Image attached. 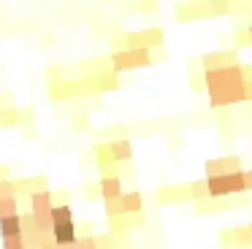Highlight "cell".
I'll return each mask as SVG.
<instances>
[{
  "instance_id": "obj_36",
  "label": "cell",
  "mask_w": 252,
  "mask_h": 249,
  "mask_svg": "<svg viewBox=\"0 0 252 249\" xmlns=\"http://www.w3.org/2000/svg\"><path fill=\"white\" fill-rule=\"evenodd\" d=\"M244 187L252 189V168H250V171H244Z\"/></svg>"
},
{
  "instance_id": "obj_2",
  "label": "cell",
  "mask_w": 252,
  "mask_h": 249,
  "mask_svg": "<svg viewBox=\"0 0 252 249\" xmlns=\"http://www.w3.org/2000/svg\"><path fill=\"white\" fill-rule=\"evenodd\" d=\"M233 62H239V52H236V49L209 52V54H203V57H201L203 70H217V68H222V65H233Z\"/></svg>"
},
{
  "instance_id": "obj_16",
  "label": "cell",
  "mask_w": 252,
  "mask_h": 249,
  "mask_svg": "<svg viewBox=\"0 0 252 249\" xmlns=\"http://www.w3.org/2000/svg\"><path fill=\"white\" fill-rule=\"evenodd\" d=\"M127 52H130V62H133V68H147V65L152 62V49H147V46L127 49Z\"/></svg>"
},
{
  "instance_id": "obj_38",
  "label": "cell",
  "mask_w": 252,
  "mask_h": 249,
  "mask_svg": "<svg viewBox=\"0 0 252 249\" xmlns=\"http://www.w3.org/2000/svg\"><path fill=\"white\" fill-rule=\"evenodd\" d=\"M244 92H247V100H252V81H247V84H244Z\"/></svg>"
},
{
  "instance_id": "obj_30",
  "label": "cell",
  "mask_w": 252,
  "mask_h": 249,
  "mask_svg": "<svg viewBox=\"0 0 252 249\" xmlns=\"http://www.w3.org/2000/svg\"><path fill=\"white\" fill-rule=\"evenodd\" d=\"M73 127H76V130L90 127V117H87V114H76V122H73Z\"/></svg>"
},
{
  "instance_id": "obj_8",
  "label": "cell",
  "mask_w": 252,
  "mask_h": 249,
  "mask_svg": "<svg viewBox=\"0 0 252 249\" xmlns=\"http://www.w3.org/2000/svg\"><path fill=\"white\" fill-rule=\"evenodd\" d=\"M160 203H185V200H190V195H187V184H179V187H160L158 192Z\"/></svg>"
},
{
  "instance_id": "obj_5",
  "label": "cell",
  "mask_w": 252,
  "mask_h": 249,
  "mask_svg": "<svg viewBox=\"0 0 252 249\" xmlns=\"http://www.w3.org/2000/svg\"><path fill=\"white\" fill-rule=\"evenodd\" d=\"M79 238L76 233V222H60V225H52V241L57 247H65V244H73Z\"/></svg>"
},
{
  "instance_id": "obj_24",
  "label": "cell",
  "mask_w": 252,
  "mask_h": 249,
  "mask_svg": "<svg viewBox=\"0 0 252 249\" xmlns=\"http://www.w3.org/2000/svg\"><path fill=\"white\" fill-rule=\"evenodd\" d=\"M222 160H225V173L241 171V157L239 155H228V157H222Z\"/></svg>"
},
{
  "instance_id": "obj_11",
  "label": "cell",
  "mask_w": 252,
  "mask_h": 249,
  "mask_svg": "<svg viewBox=\"0 0 252 249\" xmlns=\"http://www.w3.org/2000/svg\"><path fill=\"white\" fill-rule=\"evenodd\" d=\"M22 236V214H11L0 219V238Z\"/></svg>"
},
{
  "instance_id": "obj_29",
  "label": "cell",
  "mask_w": 252,
  "mask_h": 249,
  "mask_svg": "<svg viewBox=\"0 0 252 249\" xmlns=\"http://www.w3.org/2000/svg\"><path fill=\"white\" fill-rule=\"evenodd\" d=\"M19 114H22V124H30L35 119V108L33 106H25V108H19Z\"/></svg>"
},
{
  "instance_id": "obj_27",
  "label": "cell",
  "mask_w": 252,
  "mask_h": 249,
  "mask_svg": "<svg viewBox=\"0 0 252 249\" xmlns=\"http://www.w3.org/2000/svg\"><path fill=\"white\" fill-rule=\"evenodd\" d=\"M233 46H236V52H239V49H244V46H250V35H247V30H236Z\"/></svg>"
},
{
  "instance_id": "obj_42",
  "label": "cell",
  "mask_w": 252,
  "mask_h": 249,
  "mask_svg": "<svg viewBox=\"0 0 252 249\" xmlns=\"http://www.w3.org/2000/svg\"><path fill=\"white\" fill-rule=\"evenodd\" d=\"M195 3H203V0H195Z\"/></svg>"
},
{
  "instance_id": "obj_32",
  "label": "cell",
  "mask_w": 252,
  "mask_h": 249,
  "mask_svg": "<svg viewBox=\"0 0 252 249\" xmlns=\"http://www.w3.org/2000/svg\"><path fill=\"white\" fill-rule=\"evenodd\" d=\"M138 5H141L144 11H155L158 8V0H138Z\"/></svg>"
},
{
  "instance_id": "obj_15",
  "label": "cell",
  "mask_w": 252,
  "mask_h": 249,
  "mask_svg": "<svg viewBox=\"0 0 252 249\" xmlns=\"http://www.w3.org/2000/svg\"><path fill=\"white\" fill-rule=\"evenodd\" d=\"M203 11H206V16H228L230 3L228 0H203Z\"/></svg>"
},
{
  "instance_id": "obj_25",
  "label": "cell",
  "mask_w": 252,
  "mask_h": 249,
  "mask_svg": "<svg viewBox=\"0 0 252 249\" xmlns=\"http://www.w3.org/2000/svg\"><path fill=\"white\" fill-rule=\"evenodd\" d=\"M76 249H98V238L95 236H79L76 238Z\"/></svg>"
},
{
  "instance_id": "obj_33",
  "label": "cell",
  "mask_w": 252,
  "mask_h": 249,
  "mask_svg": "<svg viewBox=\"0 0 252 249\" xmlns=\"http://www.w3.org/2000/svg\"><path fill=\"white\" fill-rule=\"evenodd\" d=\"M222 247H225V249L236 247V244H233V236H230V230H225V233H222Z\"/></svg>"
},
{
  "instance_id": "obj_37",
  "label": "cell",
  "mask_w": 252,
  "mask_h": 249,
  "mask_svg": "<svg viewBox=\"0 0 252 249\" xmlns=\"http://www.w3.org/2000/svg\"><path fill=\"white\" fill-rule=\"evenodd\" d=\"M41 43H46V46H52V43H55V35H52V32H46V35L41 38Z\"/></svg>"
},
{
  "instance_id": "obj_19",
  "label": "cell",
  "mask_w": 252,
  "mask_h": 249,
  "mask_svg": "<svg viewBox=\"0 0 252 249\" xmlns=\"http://www.w3.org/2000/svg\"><path fill=\"white\" fill-rule=\"evenodd\" d=\"M203 171H206V176H222L225 173V160L222 157H212V160L203 162Z\"/></svg>"
},
{
  "instance_id": "obj_34",
  "label": "cell",
  "mask_w": 252,
  "mask_h": 249,
  "mask_svg": "<svg viewBox=\"0 0 252 249\" xmlns=\"http://www.w3.org/2000/svg\"><path fill=\"white\" fill-rule=\"evenodd\" d=\"M190 87H192V90H203V76H198V79H195V76H192Z\"/></svg>"
},
{
  "instance_id": "obj_18",
  "label": "cell",
  "mask_w": 252,
  "mask_h": 249,
  "mask_svg": "<svg viewBox=\"0 0 252 249\" xmlns=\"http://www.w3.org/2000/svg\"><path fill=\"white\" fill-rule=\"evenodd\" d=\"M60 222H73V209L68 203L52 206V225H60Z\"/></svg>"
},
{
  "instance_id": "obj_26",
  "label": "cell",
  "mask_w": 252,
  "mask_h": 249,
  "mask_svg": "<svg viewBox=\"0 0 252 249\" xmlns=\"http://www.w3.org/2000/svg\"><path fill=\"white\" fill-rule=\"evenodd\" d=\"M3 249H25V238L22 236H11V238H0Z\"/></svg>"
},
{
  "instance_id": "obj_17",
  "label": "cell",
  "mask_w": 252,
  "mask_h": 249,
  "mask_svg": "<svg viewBox=\"0 0 252 249\" xmlns=\"http://www.w3.org/2000/svg\"><path fill=\"white\" fill-rule=\"evenodd\" d=\"M187 195H190V200H195V203H201V200H209L206 179H195V182L187 184Z\"/></svg>"
},
{
  "instance_id": "obj_22",
  "label": "cell",
  "mask_w": 252,
  "mask_h": 249,
  "mask_svg": "<svg viewBox=\"0 0 252 249\" xmlns=\"http://www.w3.org/2000/svg\"><path fill=\"white\" fill-rule=\"evenodd\" d=\"M106 203V217L109 219H117V217H125V211H122V200H103Z\"/></svg>"
},
{
  "instance_id": "obj_31",
  "label": "cell",
  "mask_w": 252,
  "mask_h": 249,
  "mask_svg": "<svg viewBox=\"0 0 252 249\" xmlns=\"http://www.w3.org/2000/svg\"><path fill=\"white\" fill-rule=\"evenodd\" d=\"M84 195H87V198H100L98 184H87V187H84Z\"/></svg>"
},
{
  "instance_id": "obj_10",
  "label": "cell",
  "mask_w": 252,
  "mask_h": 249,
  "mask_svg": "<svg viewBox=\"0 0 252 249\" xmlns=\"http://www.w3.org/2000/svg\"><path fill=\"white\" fill-rule=\"evenodd\" d=\"M122 211H125V217L127 214H141V209H144V195L138 192V189H130V192H122Z\"/></svg>"
},
{
  "instance_id": "obj_41",
  "label": "cell",
  "mask_w": 252,
  "mask_h": 249,
  "mask_svg": "<svg viewBox=\"0 0 252 249\" xmlns=\"http://www.w3.org/2000/svg\"><path fill=\"white\" fill-rule=\"evenodd\" d=\"M247 227H250V236H252V222H250V225H247Z\"/></svg>"
},
{
  "instance_id": "obj_1",
  "label": "cell",
  "mask_w": 252,
  "mask_h": 249,
  "mask_svg": "<svg viewBox=\"0 0 252 249\" xmlns=\"http://www.w3.org/2000/svg\"><path fill=\"white\" fill-rule=\"evenodd\" d=\"M244 70L241 62L233 65H222L217 70H203V90L209 95L212 108H225V106H236V103L247 100L244 92Z\"/></svg>"
},
{
  "instance_id": "obj_9",
  "label": "cell",
  "mask_w": 252,
  "mask_h": 249,
  "mask_svg": "<svg viewBox=\"0 0 252 249\" xmlns=\"http://www.w3.org/2000/svg\"><path fill=\"white\" fill-rule=\"evenodd\" d=\"M206 11H203V3H195V0H187V3H179L176 8V19L179 22H190V19H203Z\"/></svg>"
},
{
  "instance_id": "obj_7",
  "label": "cell",
  "mask_w": 252,
  "mask_h": 249,
  "mask_svg": "<svg viewBox=\"0 0 252 249\" xmlns=\"http://www.w3.org/2000/svg\"><path fill=\"white\" fill-rule=\"evenodd\" d=\"M109 152H111V157H114V162L133 160V144H130V138H114V141H109Z\"/></svg>"
},
{
  "instance_id": "obj_21",
  "label": "cell",
  "mask_w": 252,
  "mask_h": 249,
  "mask_svg": "<svg viewBox=\"0 0 252 249\" xmlns=\"http://www.w3.org/2000/svg\"><path fill=\"white\" fill-rule=\"evenodd\" d=\"M230 236H233V244H236V247H244V244H252L250 227H233V230H230Z\"/></svg>"
},
{
  "instance_id": "obj_35",
  "label": "cell",
  "mask_w": 252,
  "mask_h": 249,
  "mask_svg": "<svg viewBox=\"0 0 252 249\" xmlns=\"http://www.w3.org/2000/svg\"><path fill=\"white\" fill-rule=\"evenodd\" d=\"M241 70H244V81H252V62L250 65H241Z\"/></svg>"
},
{
  "instance_id": "obj_3",
  "label": "cell",
  "mask_w": 252,
  "mask_h": 249,
  "mask_svg": "<svg viewBox=\"0 0 252 249\" xmlns=\"http://www.w3.org/2000/svg\"><path fill=\"white\" fill-rule=\"evenodd\" d=\"M98 192H100V200H117L122 198V179L120 176H100L98 179Z\"/></svg>"
},
{
  "instance_id": "obj_6",
  "label": "cell",
  "mask_w": 252,
  "mask_h": 249,
  "mask_svg": "<svg viewBox=\"0 0 252 249\" xmlns=\"http://www.w3.org/2000/svg\"><path fill=\"white\" fill-rule=\"evenodd\" d=\"M95 157H98V168L100 176H117V162L109 152V144H98L95 146Z\"/></svg>"
},
{
  "instance_id": "obj_12",
  "label": "cell",
  "mask_w": 252,
  "mask_h": 249,
  "mask_svg": "<svg viewBox=\"0 0 252 249\" xmlns=\"http://www.w3.org/2000/svg\"><path fill=\"white\" fill-rule=\"evenodd\" d=\"M141 41L147 49H158L165 43V30L163 27H147V30H141Z\"/></svg>"
},
{
  "instance_id": "obj_39",
  "label": "cell",
  "mask_w": 252,
  "mask_h": 249,
  "mask_svg": "<svg viewBox=\"0 0 252 249\" xmlns=\"http://www.w3.org/2000/svg\"><path fill=\"white\" fill-rule=\"evenodd\" d=\"M41 249H60V247H57V244H55V241H52V238H49V241H46V244H44V247H41Z\"/></svg>"
},
{
  "instance_id": "obj_40",
  "label": "cell",
  "mask_w": 252,
  "mask_h": 249,
  "mask_svg": "<svg viewBox=\"0 0 252 249\" xmlns=\"http://www.w3.org/2000/svg\"><path fill=\"white\" fill-rule=\"evenodd\" d=\"M247 35H250V46H252V25L247 27Z\"/></svg>"
},
{
  "instance_id": "obj_23",
  "label": "cell",
  "mask_w": 252,
  "mask_h": 249,
  "mask_svg": "<svg viewBox=\"0 0 252 249\" xmlns=\"http://www.w3.org/2000/svg\"><path fill=\"white\" fill-rule=\"evenodd\" d=\"M0 198H17V184H14V179H0Z\"/></svg>"
},
{
  "instance_id": "obj_28",
  "label": "cell",
  "mask_w": 252,
  "mask_h": 249,
  "mask_svg": "<svg viewBox=\"0 0 252 249\" xmlns=\"http://www.w3.org/2000/svg\"><path fill=\"white\" fill-rule=\"evenodd\" d=\"M127 230H138V227H144V214H127Z\"/></svg>"
},
{
  "instance_id": "obj_20",
  "label": "cell",
  "mask_w": 252,
  "mask_h": 249,
  "mask_svg": "<svg viewBox=\"0 0 252 249\" xmlns=\"http://www.w3.org/2000/svg\"><path fill=\"white\" fill-rule=\"evenodd\" d=\"M19 214V200L17 198H0V219L3 217Z\"/></svg>"
},
{
  "instance_id": "obj_14",
  "label": "cell",
  "mask_w": 252,
  "mask_h": 249,
  "mask_svg": "<svg viewBox=\"0 0 252 249\" xmlns=\"http://www.w3.org/2000/svg\"><path fill=\"white\" fill-rule=\"evenodd\" d=\"M17 124H22V114H19V108H14V106L0 108V127H17Z\"/></svg>"
},
{
  "instance_id": "obj_4",
  "label": "cell",
  "mask_w": 252,
  "mask_h": 249,
  "mask_svg": "<svg viewBox=\"0 0 252 249\" xmlns=\"http://www.w3.org/2000/svg\"><path fill=\"white\" fill-rule=\"evenodd\" d=\"M206 192L212 200L228 198L230 195V176L228 173H222V176H206Z\"/></svg>"
},
{
  "instance_id": "obj_13",
  "label": "cell",
  "mask_w": 252,
  "mask_h": 249,
  "mask_svg": "<svg viewBox=\"0 0 252 249\" xmlns=\"http://www.w3.org/2000/svg\"><path fill=\"white\" fill-rule=\"evenodd\" d=\"M95 87H98L100 92L117 90V87H120V73H114V70H103V73L95 76Z\"/></svg>"
}]
</instances>
